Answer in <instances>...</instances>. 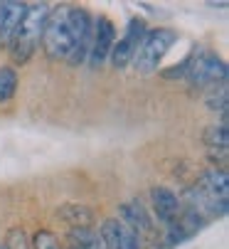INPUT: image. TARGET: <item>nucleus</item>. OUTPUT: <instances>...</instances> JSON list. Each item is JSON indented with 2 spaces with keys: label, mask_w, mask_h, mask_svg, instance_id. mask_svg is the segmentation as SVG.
I'll list each match as a JSON object with an SVG mask.
<instances>
[{
  "label": "nucleus",
  "mask_w": 229,
  "mask_h": 249,
  "mask_svg": "<svg viewBox=\"0 0 229 249\" xmlns=\"http://www.w3.org/2000/svg\"><path fill=\"white\" fill-rule=\"evenodd\" d=\"M47 18H50V5H45V3L27 5L18 30L13 32V37L8 42L10 54H13L15 62L22 64L32 57V52L37 50V45H40V40H42V30H45Z\"/></svg>",
  "instance_id": "obj_1"
},
{
  "label": "nucleus",
  "mask_w": 229,
  "mask_h": 249,
  "mask_svg": "<svg viewBox=\"0 0 229 249\" xmlns=\"http://www.w3.org/2000/svg\"><path fill=\"white\" fill-rule=\"evenodd\" d=\"M182 64H185L187 82L197 89L217 87V84H224V79H227V64L214 52H210L205 47H197Z\"/></svg>",
  "instance_id": "obj_2"
},
{
  "label": "nucleus",
  "mask_w": 229,
  "mask_h": 249,
  "mask_svg": "<svg viewBox=\"0 0 229 249\" xmlns=\"http://www.w3.org/2000/svg\"><path fill=\"white\" fill-rule=\"evenodd\" d=\"M177 42V32L170 30V27H156V30H148L145 37L133 57V64H136V72L141 74H150L156 72L160 59L168 54V50Z\"/></svg>",
  "instance_id": "obj_3"
},
{
  "label": "nucleus",
  "mask_w": 229,
  "mask_h": 249,
  "mask_svg": "<svg viewBox=\"0 0 229 249\" xmlns=\"http://www.w3.org/2000/svg\"><path fill=\"white\" fill-rule=\"evenodd\" d=\"M42 47L50 59H69L71 54V30L67 20V8L50 10V18L42 30Z\"/></svg>",
  "instance_id": "obj_4"
},
{
  "label": "nucleus",
  "mask_w": 229,
  "mask_h": 249,
  "mask_svg": "<svg viewBox=\"0 0 229 249\" xmlns=\"http://www.w3.org/2000/svg\"><path fill=\"white\" fill-rule=\"evenodd\" d=\"M67 20H69V30H71V54H69V64H82L89 57V45H91V18L84 8H67Z\"/></svg>",
  "instance_id": "obj_5"
},
{
  "label": "nucleus",
  "mask_w": 229,
  "mask_h": 249,
  "mask_svg": "<svg viewBox=\"0 0 229 249\" xmlns=\"http://www.w3.org/2000/svg\"><path fill=\"white\" fill-rule=\"evenodd\" d=\"M91 45H89V64L96 69L106 62V57L111 54L113 45H116V27L113 22L104 15H99L94 22H91Z\"/></svg>",
  "instance_id": "obj_6"
},
{
  "label": "nucleus",
  "mask_w": 229,
  "mask_h": 249,
  "mask_svg": "<svg viewBox=\"0 0 229 249\" xmlns=\"http://www.w3.org/2000/svg\"><path fill=\"white\" fill-rule=\"evenodd\" d=\"M145 22L143 20H138V18H133L131 22H128V30H126V35L123 37L113 45V50H111V64L116 67V69H126L131 62H133V57H136V52H138V47H141V42H143V37H145Z\"/></svg>",
  "instance_id": "obj_7"
},
{
  "label": "nucleus",
  "mask_w": 229,
  "mask_h": 249,
  "mask_svg": "<svg viewBox=\"0 0 229 249\" xmlns=\"http://www.w3.org/2000/svg\"><path fill=\"white\" fill-rule=\"evenodd\" d=\"M150 200H153V210H156V215H158L160 222L173 225V222L177 220V215H180L182 207H180L177 195H175L170 188H153Z\"/></svg>",
  "instance_id": "obj_8"
},
{
  "label": "nucleus",
  "mask_w": 229,
  "mask_h": 249,
  "mask_svg": "<svg viewBox=\"0 0 229 249\" xmlns=\"http://www.w3.org/2000/svg\"><path fill=\"white\" fill-rule=\"evenodd\" d=\"M227 185H229L227 170H224V168H210V170H205V173L200 175V180H197L195 188H197L200 193H205V195L219 200V202H227Z\"/></svg>",
  "instance_id": "obj_9"
},
{
  "label": "nucleus",
  "mask_w": 229,
  "mask_h": 249,
  "mask_svg": "<svg viewBox=\"0 0 229 249\" xmlns=\"http://www.w3.org/2000/svg\"><path fill=\"white\" fill-rule=\"evenodd\" d=\"M121 215L128 222L126 227L133 230L136 234H150L153 232V222H150L148 212H145V207L141 202H126V205H121Z\"/></svg>",
  "instance_id": "obj_10"
},
{
  "label": "nucleus",
  "mask_w": 229,
  "mask_h": 249,
  "mask_svg": "<svg viewBox=\"0 0 229 249\" xmlns=\"http://www.w3.org/2000/svg\"><path fill=\"white\" fill-rule=\"evenodd\" d=\"M67 249H104L101 237L91 227H71L67 232Z\"/></svg>",
  "instance_id": "obj_11"
},
{
  "label": "nucleus",
  "mask_w": 229,
  "mask_h": 249,
  "mask_svg": "<svg viewBox=\"0 0 229 249\" xmlns=\"http://www.w3.org/2000/svg\"><path fill=\"white\" fill-rule=\"evenodd\" d=\"M27 5L25 3H3V30H0V42H10L13 32L18 30Z\"/></svg>",
  "instance_id": "obj_12"
},
{
  "label": "nucleus",
  "mask_w": 229,
  "mask_h": 249,
  "mask_svg": "<svg viewBox=\"0 0 229 249\" xmlns=\"http://www.w3.org/2000/svg\"><path fill=\"white\" fill-rule=\"evenodd\" d=\"M59 217L69 227H91V222H94V215L87 205H62Z\"/></svg>",
  "instance_id": "obj_13"
},
{
  "label": "nucleus",
  "mask_w": 229,
  "mask_h": 249,
  "mask_svg": "<svg viewBox=\"0 0 229 249\" xmlns=\"http://www.w3.org/2000/svg\"><path fill=\"white\" fill-rule=\"evenodd\" d=\"M99 237H101L104 249H121L123 237H126V225L119 220H106L99 230Z\"/></svg>",
  "instance_id": "obj_14"
},
{
  "label": "nucleus",
  "mask_w": 229,
  "mask_h": 249,
  "mask_svg": "<svg viewBox=\"0 0 229 249\" xmlns=\"http://www.w3.org/2000/svg\"><path fill=\"white\" fill-rule=\"evenodd\" d=\"M18 89V72L13 67H0V104H5L15 96Z\"/></svg>",
  "instance_id": "obj_15"
},
{
  "label": "nucleus",
  "mask_w": 229,
  "mask_h": 249,
  "mask_svg": "<svg viewBox=\"0 0 229 249\" xmlns=\"http://www.w3.org/2000/svg\"><path fill=\"white\" fill-rule=\"evenodd\" d=\"M205 143H207L210 148H219V151L224 153L227 146H229V131H227V124L210 126L207 133H205Z\"/></svg>",
  "instance_id": "obj_16"
},
{
  "label": "nucleus",
  "mask_w": 229,
  "mask_h": 249,
  "mask_svg": "<svg viewBox=\"0 0 229 249\" xmlns=\"http://www.w3.org/2000/svg\"><path fill=\"white\" fill-rule=\"evenodd\" d=\"M32 249H64L62 244H59V237L54 234V232H50V230H40V232H35V237H32V244H30Z\"/></svg>",
  "instance_id": "obj_17"
},
{
  "label": "nucleus",
  "mask_w": 229,
  "mask_h": 249,
  "mask_svg": "<svg viewBox=\"0 0 229 249\" xmlns=\"http://www.w3.org/2000/svg\"><path fill=\"white\" fill-rule=\"evenodd\" d=\"M3 249H32L27 242V234L22 232V227H13L5 237V247Z\"/></svg>",
  "instance_id": "obj_18"
},
{
  "label": "nucleus",
  "mask_w": 229,
  "mask_h": 249,
  "mask_svg": "<svg viewBox=\"0 0 229 249\" xmlns=\"http://www.w3.org/2000/svg\"><path fill=\"white\" fill-rule=\"evenodd\" d=\"M121 249H141L138 234H136L133 230H128V227H126V237H123V247H121Z\"/></svg>",
  "instance_id": "obj_19"
},
{
  "label": "nucleus",
  "mask_w": 229,
  "mask_h": 249,
  "mask_svg": "<svg viewBox=\"0 0 229 249\" xmlns=\"http://www.w3.org/2000/svg\"><path fill=\"white\" fill-rule=\"evenodd\" d=\"M0 30H3V3H0Z\"/></svg>",
  "instance_id": "obj_20"
},
{
  "label": "nucleus",
  "mask_w": 229,
  "mask_h": 249,
  "mask_svg": "<svg viewBox=\"0 0 229 249\" xmlns=\"http://www.w3.org/2000/svg\"><path fill=\"white\" fill-rule=\"evenodd\" d=\"M0 249H3V247H0Z\"/></svg>",
  "instance_id": "obj_21"
},
{
  "label": "nucleus",
  "mask_w": 229,
  "mask_h": 249,
  "mask_svg": "<svg viewBox=\"0 0 229 249\" xmlns=\"http://www.w3.org/2000/svg\"><path fill=\"white\" fill-rule=\"evenodd\" d=\"M64 249H67V247H64Z\"/></svg>",
  "instance_id": "obj_22"
}]
</instances>
